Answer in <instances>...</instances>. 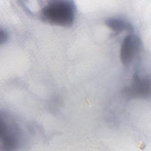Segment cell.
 I'll use <instances>...</instances> for the list:
<instances>
[{
  "instance_id": "6da1fadb",
  "label": "cell",
  "mask_w": 151,
  "mask_h": 151,
  "mask_svg": "<svg viewBox=\"0 0 151 151\" xmlns=\"http://www.w3.org/2000/svg\"><path fill=\"white\" fill-rule=\"evenodd\" d=\"M76 12L73 1H51L41 9L40 17L51 25L70 27L74 22Z\"/></svg>"
},
{
  "instance_id": "7a4b0ae2",
  "label": "cell",
  "mask_w": 151,
  "mask_h": 151,
  "mask_svg": "<svg viewBox=\"0 0 151 151\" xmlns=\"http://www.w3.org/2000/svg\"><path fill=\"white\" fill-rule=\"evenodd\" d=\"M124 96L128 99H146L150 95V80L149 77L141 76L136 71L130 84L123 90Z\"/></svg>"
},
{
  "instance_id": "3957f363",
  "label": "cell",
  "mask_w": 151,
  "mask_h": 151,
  "mask_svg": "<svg viewBox=\"0 0 151 151\" xmlns=\"http://www.w3.org/2000/svg\"><path fill=\"white\" fill-rule=\"evenodd\" d=\"M142 47L140 38L134 34H130L123 39L120 51V58L124 65L130 64L136 57L140 52Z\"/></svg>"
},
{
  "instance_id": "277c9868",
  "label": "cell",
  "mask_w": 151,
  "mask_h": 151,
  "mask_svg": "<svg viewBox=\"0 0 151 151\" xmlns=\"http://www.w3.org/2000/svg\"><path fill=\"white\" fill-rule=\"evenodd\" d=\"M19 139V130L17 124L1 118V144L5 150H13L18 146Z\"/></svg>"
},
{
  "instance_id": "5b68a950",
  "label": "cell",
  "mask_w": 151,
  "mask_h": 151,
  "mask_svg": "<svg viewBox=\"0 0 151 151\" xmlns=\"http://www.w3.org/2000/svg\"><path fill=\"white\" fill-rule=\"evenodd\" d=\"M105 24L116 33L119 34L123 31L132 33L133 31V27L131 23L122 18H109L105 21Z\"/></svg>"
}]
</instances>
